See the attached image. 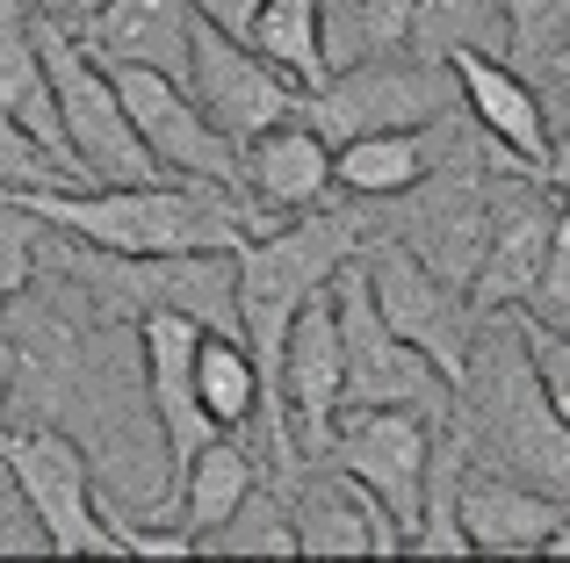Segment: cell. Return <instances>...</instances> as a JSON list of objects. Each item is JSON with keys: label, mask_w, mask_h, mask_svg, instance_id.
<instances>
[{"label": "cell", "mask_w": 570, "mask_h": 563, "mask_svg": "<svg viewBox=\"0 0 570 563\" xmlns=\"http://www.w3.org/2000/svg\"><path fill=\"white\" fill-rule=\"evenodd\" d=\"M362 239H368L362 203H347V210L318 203V210H296V217H282V225L253 231V239L232 254V333L246 339L253 368H261V455H267V470H275L282 492L304 477V455H296L289 426H282V397H275L282 333H289L296 304H304L340 260L362 254Z\"/></svg>", "instance_id": "6da1fadb"}, {"label": "cell", "mask_w": 570, "mask_h": 563, "mask_svg": "<svg viewBox=\"0 0 570 563\" xmlns=\"http://www.w3.org/2000/svg\"><path fill=\"white\" fill-rule=\"evenodd\" d=\"M22 210H37L51 231H72L80 246L116 260H167V254H238L261 217L238 188L217 181H95V188H8Z\"/></svg>", "instance_id": "7a4b0ae2"}, {"label": "cell", "mask_w": 570, "mask_h": 563, "mask_svg": "<svg viewBox=\"0 0 570 563\" xmlns=\"http://www.w3.org/2000/svg\"><path fill=\"white\" fill-rule=\"evenodd\" d=\"M470 426L462 441H476V463L505 470V477L534 484V492H557L570 484V426L563 412L549 405L542 376H534L520 333L505 325V310H484L470 333V354H462L455 376V419Z\"/></svg>", "instance_id": "3957f363"}, {"label": "cell", "mask_w": 570, "mask_h": 563, "mask_svg": "<svg viewBox=\"0 0 570 563\" xmlns=\"http://www.w3.org/2000/svg\"><path fill=\"white\" fill-rule=\"evenodd\" d=\"M296 124H311L325 145H347L362 130H419L455 116V72L441 58L390 51V58H347L318 87L296 95Z\"/></svg>", "instance_id": "277c9868"}, {"label": "cell", "mask_w": 570, "mask_h": 563, "mask_svg": "<svg viewBox=\"0 0 570 563\" xmlns=\"http://www.w3.org/2000/svg\"><path fill=\"white\" fill-rule=\"evenodd\" d=\"M325 296H333V325H340V405H412L433 426L455 419V383L376 318L362 254H347L325 275Z\"/></svg>", "instance_id": "5b68a950"}, {"label": "cell", "mask_w": 570, "mask_h": 563, "mask_svg": "<svg viewBox=\"0 0 570 563\" xmlns=\"http://www.w3.org/2000/svg\"><path fill=\"white\" fill-rule=\"evenodd\" d=\"M0 477L14 484L22 513L37 521L43 550H58V556H124L109 513H101V484H95V470H87V455H80L72 434H58V426H22V434H8V426H0Z\"/></svg>", "instance_id": "8992f818"}, {"label": "cell", "mask_w": 570, "mask_h": 563, "mask_svg": "<svg viewBox=\"0 0 570 563\" xmlns=\"http://www.w3.org/2000/svg\"><path fill=\"white\" fill-rule=\"evenodd\" d=\"M441 66L455 72V101L470 109L476 138H491L528 181L563 188V116L549 109L542 87L520 66H505L499 51H448Z\"/></svg>", "instance_id": "52a82bcc"}, {"label": "cell", "mask_w": 570, "mask_h": 563, "mask_svg": "<svg viewBox=\"0 0 570 563\" xmlns=\"http://www.w3.org/2000/svg\"><path fill=\"white\" fill-rule=\"evenodd\" d=\"M101 72H109L130 130L145 138V152H153L174 181L238 188V145L195 109V95L181 80H167V72H153V66H130V58H101ZM238 196H246V188H238Z\"/></svg>", "instance_id": "ba28073f"}, {"label": "cell", "mask_w": 570, "mask_h": 563, "mask_svg": "<svg viewBox=\"0 0 570 563\" xmlns=\"http://www.w3.org/2000/svg\"><path fill=\"white\" fill-rule=\"evenodd\" d=\"M347 419H333L318 463L347 470L368 498L397 521V535H412L419 521V484H426V448L441 426L412 405H340Z\"/></svg>", "instance_id": "9c48e42d"}, {"label": "cell", "mask_w": 570, "mask_h": 563, "mask_svg": "<svg viewBox=\"0 0 570 563\" xmlns=\"http://www.w3.org/2000/svg\"><path fill=\"white\" fill-rule=\"evenodd\" d=\"M362 275H368V304H376V318L455 383L462 354H470V333H476V304H470V296H462L455 282H441L412 246H397V239L368 246Z\"/></svg>", "instance_id": "30bf717a"}, {"label": "cell", "mask_w": 570, "mask_h": 563, "mask_svg": "<svg viewBox=\"0 0 570 563\" xmlns=\"http://www.w3.org/2000/svg\"><path fill=\"white\" fill-rule=\"evenodd\" d=\"M557 246H570V217H563L557 188H549V181H528V174H520V188H499V181H491L484 260H476V275H470L476 318H484V310H505V304H528Z\"/></svg>", "instance_id": "8fae6325"}, {"label": "cell", "mask_w": 570, "mask_h": 563, "mask_svg": "<svg viewBox=\"0 0 570 563\" xmlns=\"http://www.w3.org/2000/svg\"><path fill=\"white\" fill-rule=\"evenodd\" d=\"M181 87H188L195 109H203L232 145H246L253 130L282 124V116L296 109V87L282 80V72L267 66L253 43L209 29L203 14H195V29H188V80H181Z\"/></svg>", "instance_id": "7c38bea8"}, {"label": "cell", "mask_w": 570, "mask_h": 563, "mask_svg": "<svg viewBox=\"0 0 570 563\" xmlns=\"http://www.w3.org/2000/svg\"><path fill=\"white\" fill-rule=\"evenodd\" d=\"M275 397H282V426H289L296 455L318 463L325 434H333V419H340V325H333V296H325V282L296 304L289 333H282Z\"/></svg>", "instance_id": "4fadbf2b"}, {"label": "cell", "mask_w": 570, "mask_h": 563, "mask_svg": "<svg viewBox=\"0 0 570 563\" xmlns=\"http://www.w3.org/2000/svg\"><path fill=\"white\" fill-rule=\"evenodd\" d=\"M195 333H203V318H188V310H167L153 304L138 318V362H145V391H153V419H159V441H167V492L181 484V470L195 463V448L203 441H217V426H209L203 397H195ZM167 506V498H159Z\"/></svg>", "instance_id": "5bb4252c"}, {"label": "cell", "mask_w": 570, "mask_h": 563, "mask_svg": "<svg viewBox=\"0 0 570 563\" xmlns=\"http://www.w3.org/2000/svg\"><path fill=\"white\" fill-rule=\"evenodd\" d=\"M412 196H419V210H404L397 246H412L433 275L470 296V275L484 260V225H491V181L476 167H455V174L426 167L412 181Z\"/></svg>", "instance_id": "9a60e30c"}, {"label": "cell", "mask_w": 570, "mask_h": 563, "mask_svg": "<svg viewBox=\"0 0 570 563\" xmlns=\"http://www.w3.org/2000/svg\"><path fill=\"white\" fill-rule=\"evenodd\" d=\"M462 542L470 556H563L570 506L557 492H528L491 463H462Z\"/></svg>", "instance_id": "2e32d148"}, {"label": "cell", "mask_w": 570, "mask_h": 563, "mask_svg": "<svg viewBox=\"0 0 570 563\" xmlns=\"http://www.w3.org/2000/svg\"><path fill=\"white\" fill-rule=\"evenodd\" d=\"M238 188H253V210L261 217H296L333 203V145L311 124L282 116V124L253 130L238 145Z\"/></svg>", "instance_id": "e0dca14e"}, {"label": "cell", "mask_w": 570, "mask_h": 563, "mask_svg": "<svg viewBox=\"0 0 570 563\" xmlns=\"http://www.w3.org/2000/svg\"><path fill=\"white\" fill-rule=\"evenodd\" d=\"M289 492H296V506H289L296 556H397L404 550L397 521H390L347 470H333V477H318V484L296 477Z\"/></svg>", "instance_id": "ac0fdd59"}, {"label": "cell", "mask_w": 570, "mask_h": 563, "mask_svg": "<svg viewBox=\"0 0 570 563\" xmlns=\"http://www.w3.org/2000/svg\"><path fill=\"white\" fill-rule=\"evenodd\" d=\"M188 0H101L80 22V43L95 58H130V66H153L167 80H188Z\"/></svg>", "instance_id": "d6986e66"}, {"label": "cell", "mask_w": 570, "mask_h": 563, "mask_svg": "<svg viewBox=\"0 0 570 563\" xmlns=\"http://www.w3.org/2000/svg\"><path fill=\"white\" fill-rule=\"evenodd\" d=\"M253 484H261V455L238 448L232 434H217V441H203V448H195V463L181 470V484L167 492V506H159V513L203 542L209 527H217L224 513H232L238 498L253 492Z\"/></svg>", "instance_id": "ffe728a7"}, {"label": "cell", "mask_w": 570, "mask_h": 563, "mask_svg": "<svg viewBox=\"0 0 570 563\" xmlns=\"http://www.w3.org/2000/svg\"><path fill=\"white\" fill-rule=\"evenodd\" d=\"M195 397H203L209 426L217 434H238V426H261V368H253L246 339L232 333V325H203L195 333Z\"/></svg>", "instance_id": "44dd1931"}, {"label": "cell", "mask_w": 570, "mask_h": 563, "mask_svg": "<svg viewBox=\"0 0 570 563\" xmlns=\"http://www.w3.org/2000/svg\"><path fill=\"white\" fill-rule=\"evenodd\" d=\"M426 167H433V145L419 130H362V138L333 145V188H347L354 203L412 196V181Z\"/></svg>", "instance_id": "7402d4cb"}, {"label": "cell", "mask_w": 570, "mask_h": 563, "mask_svg": "<svg viewBox=\"0 0 570 563\" xmlns=\"http://www.w3.org/2000/svg\"><path fill=\"white\" fill-rule=\"evenodd\" d=\"M462 463H470V441L433 434L426 484H419V521H412V535H404L412 556H470V542H462Z\"/></svg>", "instance_id": "603a6c76"}, {"label": "cell", "mask_w": 570, "mask_h": 563, "mask_svg": "<svg viewBox=\"0 0 570 563\" xmlns=\"http://www.w3.org/2000/svg\"><path fill=\"white\" fill-rule=\"evenodd\" d=\"M325 72L347 58H390L412 43V0H318Z\"/></svg>", "instance_id": "cb8c5ba5"}, {"label": "cell", "mask_w": 570, "mask_h": 563, "mask_svg": "<svg viewBox=\"0 0 570 563\" xmlns=\"http://www.w3.org/2000/svg\"><path fill=\"white\" fill-rule=\"evenodd\" d=\"M253 51L282 72V80L304 95V87L325 80V43H318V0H261L253 14Z\"/></svg>", "instance_id": "d4e9b609"}, {"label": "cell", "mask_w": 570, "mask_h": 563, "mask_svg": "<svg viewBox=\"0 0 570 563\" xmlns=\"http://www.w3.org/2000/svg\"><path fill=\"white\" fill-rule=\"evenodd\" d=\"M505 14V66L549 87V109L563 116V0H499Z\"/></svg>", "instance_id": "484cf974"}, {"label": "cell", "mask_w": 570, "mask_h": 563, "mask_svg": "<svg viewBox=\"0 0 570 563\" xmlns=\"http://www.w3.org/2000/svg\"><path fill=\"white\" fill-rule=\"evenodd\" d=\"M419 58L448 51H505V14L499 0H412V43Z\"/></svg>", "instance_id": "4316f807"}, {"label": "cell", "mask_w": 570, "mask_h": 563, "mask_svg": "<svg viewBox=\"0 0 570 563\" xmlns=\"http://www.w3.org/2000/svg\"><path fill=\"white\" fill-rule=\"evenodd\" d=\"M195 550H209V556H296L289 498H282V492H261V484H253V492L238 498V506L224 513V521L209 527Z\"/></svg>", "instance_id": "83f0119b"}, {"label": "cell", "mask_w": 570, "mask_h": 563, "mask_svg": "<svg viewBox=\"0 0 570 563\" xmlns=\"http://www.w3.org/2000/svg\"><path fill=\"white\" fill-rule=\"evenodd\" d=\"M43 254H51V225H43L37 210H22V203L0 188V304L22 296L29 282L43 275Z\"/></svg>", "instance_id": "f1b7e54d"}, {"label": "cell", "mask_w": 570, "mask_h": 563, "mask_svg": "<svg viewBox=\"0 0 570 563\" xmlns=\"http://www.w3.org/2000/svg\"><path fill=\"white\" fill-rule=\"evenodd\" d=\"M0 188H72L66 174H58L51 159H43L37 145L8 124V116H0Z\"/></svg>", "instance_id": "f546056e"}, {"label": "cell", "mask_w": 570, "mask_h": 563, "mask_svg": "<svg viewBox=\"0 0 570 563\" xmlns=\"http://www.w3.org/2000/svg\"><path fill=\"white\" fill-rule=\"evenodd\" d=\"M188 14H203L209 29H224V37L246 43V37H253V14H261V0H188Z\"/></svg>", "instance_id": "4dcf8cb0"}, {"label": "cell", "mask_w": 570, "mask_h": 563, "mask_svg": "<svg viewBox=\"0 0 570 563\" xmlns=\"http://www.w3.org/2000/svg\"><path fill=\"white\" fill-rule=\"evenodd\" d=\"M22 383V347H14V333L0 325V405H8V391Z\"/></svg>", "instance_id": "1f68e13d"}]
</instances>
